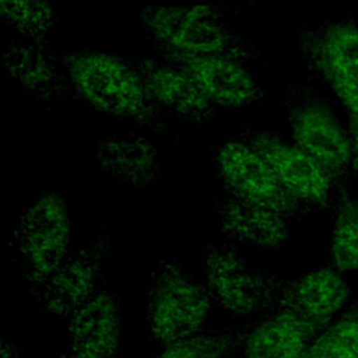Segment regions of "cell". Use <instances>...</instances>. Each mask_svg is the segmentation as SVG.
<instances>
[{"mask_svg": "<svg viewBox=\"0 0 358 358\" xmlns=\"http://www.w3.org/2000/svg\"><path fill=\"white\" fill-rule=\"evenodd\" d=\"M63 64L76 92L99 112L164 130L161 113L133 62L109 53L77 50L66 53Z\"/></svg>", "mask_w": 358, "mask_h": 358, "instance_id": "obj_1", "label": "cell"}, {"mask_svg": "<svg viewBox=\"0 0 358 358\" xmlns=\"http://www.w3.org/2000/svg\"><path fill=\"white\" fill-rule=\"evenodd\" d=\"M204 282L211 301L239 324H250L278 308L287 278L250 266L232 245L200 248Z\"/></svg>", "mask_w": 358, "mask_h": 358, "instance_id": "obj_2", "label": "cell"}, {"mask_svg": "<svg viewBox=\"0 0 358 358\" xmlns=\"http://www.w3.org/2000/svg\"><path fill=\"white\" fill-rule=\"evenodd\" d=\"M282 105L294 143L324 169L336 189L350 187L355 173L350 127L333 105L305 83L291 85Z\"/></svg>", "mask_w": 358, "mask_h": 358, "instance_id": "obj_3", "label": "cell"}, {"mask_svg": "<svg viewBox=\"0 0 358 358\" xmlns=\"http://www.w3.org/2000/svg\"><path fill=\"white\" fill-rule=\"evenodd\" d=\"M211 298L183 266L162 257L150 274L147 292V327L152 345L165 348L207 330Z\"/></svg>", "mask_w": 358, "mask_h": 358, "instance_id": "obj_4", "label": "cell"}, {"mask_svg": "<svg viewBox=\"0 0 358 358\" xmlns=\"http://www.w3.org/2000/svg\"><path fill=\"white\" fill-rule=\"evenodd\" d=\"M71 239L64 201L53 192L41 193L25 210L10 239L20 273L29 288L48 281L66 262Z\"/></svg>", "mask_w": 358, "mask_h": 358, "instance_id": "obj_5", "label": "cell"}, {"mask_svg": "<svg viewBox=\"0 0 358 358\" xmlns=\"http://www.w3.org/2000/svg\"><path fill=\"white\" fill-rule=\"evenodd\" d=\"M143 18L162 53L218 55L245 62L255 56L210 7H151Z\"/></svg>", "mask_w": 358, "mask_h": 358, "instance_id": "obj_6", "label": "cell"}, {"mask_svg": "<svg viewBox=\"0 0 358 358\" xmlns=\"http://www.w3.org/2000/svg\"><path fill=\"white\" fill-rule=\"evenodd\" d=\"M215 164L227 193L289 222L303 221L310 214L312 208L292 196L262 155L242 138L222 143L217 150Z\"/></svg>", "mask_w": 358, "mask_h": 358, "instance_id": "obj_7", "label": "cell"}, {"mask_svg": "<svg viewBox=\"0 0 358 358\" xmlns=\"http://www.w3.org/2000/svg\"><path fill=\"white\" fill-rule=\"evenodd\" d=\"M298 48L309 70L337 98L358 90V14L326 18L305 28Z\"/></svg>", "mask_w": 358, "mask_h": 358, "instance_id": "obj_8", "label": "cell"}, {"mask_svg": "<svg viewBox=\"0 0 358 358\" xmlns=\"http://www.w3.org/2000/svg\"><path fill=\"white\" fill-rule=\"evenodd\" d=\"M113 249V234L105 228L90 245L67 257L43 284L29 288L38 309L56 317H70L102 289V263Z\"/></svg>", "mask_w": 358, "mask_h": 358, "instance_id": "obj_9", "label": "cell"}, {"mask_svg": "<svg viewBox=\"0 0 358 358\" xmlns=\"http://www.w3.org/2000/svg\"><path fill=\"white\" fill-rule=\"evenodd\" d=\"M242 140L262 155L292 196L312 210L330 211L336 187L324 169L306 151L266 130H249Z\"/></svg>", "mask_w": 358, "mask_h": 358, "instance_id": "obj_10", "label": "cell"}, {"mask_svg": "<svg viewBox=\"0 0 358 358\" xmlns=\"http://www.w3.org/2000/svg\"><path fill=\"white\" fill-rule=\"evenodd\" d=\"M133 64L159 113L192 124H203L214 116L213 102L179 66L165 59H136Z\"/></svg>", "mask_w": 358, "mask_h": 358, "instance_id": "obj_11", "label": "cell"}, {"mask_svg": "<svg viewBox=\"0 0 358 358\" xmlns=\"http://www.w3.org/2000/svg\"><path fill=\"white\" fill-rule=\"evenodd\" d=\"M162 55L165 60L189 73L213 105L242 108L262 96L255 77L245 67V60L218 55Z\"/></svg>", "mask_w": 358, "mask_h": 358, "instance_id": "obj_12", "label": "cell"}, {"mask_svg": "<svg viewBox=\"0 0 358 358\" xmlns=\"http://www.w3.org/2000/svg\"><path fill=\"white\" fill-rule=\"evenodd\" d=\"M67 347L60 358H116L123 340L119 298L102 289L69 317Z\"/></svg>", "mask_w": 358, "mask_h": 358, "instance_id": "obj_13", "label": "cell"}, {"mask_svg": "<svg viewBox=\"0 0 358 358\" xmlns=\"http://www.w3.org/2000/svg\"><path fill=\"white\" fill-rule=\"evenodd\" d=\"M322 331L296 310L278 306L248 326L239 358H299Z\"/></svg>", "mask_w": 358, "mask_h": 358, "instance_id": "obj_14", "label": "cell"}, {"mask_svg": "<svg viewBox=\"0 0 358 358\" xmlns=\"http://www.w3.org/2000/svg\"><path fill=\"white\" fill-rule=\"evenodd\" d=\"M341 271L327 264L312 268L295 280H285L278 306H287L324 330L352 296Z\"/></svg>", "mask_w": 358, "mask_h": 358, "instance_id": "obj_15", "label": "cell"}, {"mask_svg": "<svg viewBox=\"0 0 358 358\" xmlns=\"http://www.w3.org/2000/svg\"><path fill=\"white\" fill-rule=\"evenodd\" d=\"M214 210L221 218L224 232L241 243L280 250L291 236L288 220L227 192L214 199Z\"/></svg>", "mask_w": 358, "mask_h": 358, "instance_id": "obj_16", "label": "cell"}, {"mask_svg": "<svg viewBox=\"0 0 358 358\" xmlns=\"http://www.w3.org/2000/svg\"><path fill=\"white\" fill-rule=\"evenodd\" d=\"M98 161L110 176L130 185H147L159 173L157 152L143 138H108L98 148Z\"/></svg>", "mask_w": 358, "mask_h": 358, "instance_id": "obj_17", "label": "cell"}, {"mask_svg": "<svg viewBox=\"0 0 358 358\" xmlns=\"http://www.w3.org/2000/svg\"><path fill=\"white\" fill-rule=\"evenodd\" d=\"M330 213L329 264L340 271H358V199L348 187L336 189Z\"/></svg>", "mask_w": 358, "mask_h": 358, "instance_id": "obj_18", "label": "cell"}, {"mask_svg": "<svg viewBox=\"0 0 358 358\" xmlns=\"http://www.w3.org/2000/svg\"><path fill=\"white\" fill-rule=\"evenodd\" d=\"M4 63L18 83L41 98H57L64 92V83L53 69L52 62L38 49L11 46Z\"/></svg>", "mask_w": 358, "mask_h": 358, "instance_id": "obj_19", "label": "cell"}, {"mask_svg": "<svg viewBox=\"0 0 358 358\" xmlns=\"http://www.w3.org/2000/svg\"><path fill=\"white\" fill-rule=\"evenodd\" d=\"M249 324H228L218 331L200 334L161 348L154 358H234L241 354Z\"/></svg>", "mask_w": 358, "mask_h": 358, "instance_id": "obj_20", "label": "cell"}, {"mask_svg": "<svg viewBox=\"0 0 358 358\" xmlns=\"http://www.w3.org/2000/svg\"><path fill=\"white\" fill-rule=\"evenodd\" d=\"M312 347L317 358H358V291Z\"/></svg>", "mask_w": 358, "mask_h": 358, "instance_id": "obj_21", "label": "cell"}, {"mask_svg": "<svg viewBox=\"0 0 358 358\" xmlns=\"http://www.w3.org/2000/svg\"><path fill=\"white\" fill-rule=\"evenodd\" d=\"M1 15L11 29L32 41H42L53 25L46 0H1Z\"/></svg>", "mask_w": 358, "mask_h": 358, "instance_id": "obj_22", "label": "cell"}, {"mask_svg": "<svg viewBox=\"0 0 358 358\" xmlns=\"http://www.w3.org/2000/svg\"><path fill=\"white\" fill-rule=\"evenodd\" d=\"M1 358H24V352L18 345L1 337Z\"/></svg>", "mask_w": 358, "mask_h": 358, "instance_id": "obj_23", "label": "cell"}, {"mask_svg": "<svg viewBox=\"0 0 358 358\" xmlns=\"http://www.w3.org/2000/svg\"><path fill=\"white\" fill-rule=\"evenodd\" d=\"M350 134H351V143H352V162H354V171L358 173V122L350 119Z\"/></svg>", "mask_w": 358, "mask_h": 358, "instance_id": "obj_24", "label": "cell"}, {"mask_svg": "<svg viewBox=\"0 0 358 358\" xmlns=\"http://www.w3.org/2000/svg\"><path fill=\"white\" fill-rule=\"evenodd\" d=\"M299 358H317V355H316V352H315V348L312 347V344H310V347L299 357Z\"/></svg>", "mask_w": 358, "mask_h": 358, "instance_id": "obj_25", "label": "cell"}, {"mask_svg": "<svg viewBox=\"0 0 358 358\" xmlns=\"http://www.w3.org/2000/svg\"><path fill=\"white\" fill-rule=\"evenodd\" d=\"M234 358H239V355H236V357H234Z\"/></svg>", "mask_w": 358, "mask_h": 358, "instance_id": "obj_26", "label": "cell"}]
</instances>
